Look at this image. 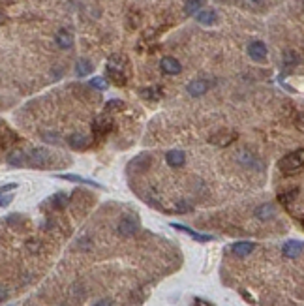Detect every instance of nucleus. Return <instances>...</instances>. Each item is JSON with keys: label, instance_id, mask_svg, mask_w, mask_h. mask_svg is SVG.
I'll list each match as a JSON object with an SVG mask.
<instances>
[{"label": "nucleus", "instance_id": "nucleus-1", "mask_svg": "<svg viewBox=\"0 0 304 306\" xmlns=\"http://www.w3.org/2000/svg\"><path fill=\"white\" fill-rule=\"evenodd\" d=\"M128 74H130V62L122 55H113L107 61V77L115 85L124 86L128 81Z\"/></svg>", "mask_w": 304, "mask_h": 306}, {"label": "nucleus", "instance_id": "nucleus-2", "mask_svg": "<svg viewBox=\"0 0 304 306\" xmlns=\"http://www.w3.org/2000/svg\"><path fill=\"white\" fill-rule=\"evenodd\" d=\"M304 167V148H299L295 152L285 154L280 162V169L284 173H297Z\"/></svg>", "mask_w": 304, "mask_h": 306}, {"label": "nucleus", "instance_id": "nucleus-3", "mask_svg": "<svg viewBox=\"0 0 304 306\" xmlns=\"http://www.w3.org/2000/svg\"><path fill=\"white\" fill-rule=\"evenodd\" d=\"M113 130V121H111L109 115H100L94 119V122H92V132L96 137H103V135H107Z\"/></svg>", "mask_w": 304, "mask_h": 306}, {"label": "nucleus", "instance_id": "nucleus-4", "mask_svg": "<svg viewBox=\"0 0 304 306\" xmlns=\"http://www.w3.org/2000/svg\"><path fill=\"white\" fill-rule=\"evenodd\" d=\"M137 229H139V220L135 216H124L117 225V231L121 237H132Z\"/></svg>", "mask_w": 304, "mask_h": 306}, {"label": "nucleus", "instance_id": "nucleus-5", "mask_svg": "<svg viewBox=\"0 0 304 306\" xmlns=\"http://www.w3.org/2000/svg\"><path fill=\"white\" fill-rule=\"evenodd\" d=\"M237 132H231V130H227V132H218V134L210 135L208 137V143L210 145H216V147H229L233 141H237Z\"/></svg>", "mask_w": 304, "mask_h": 306}, {"label": "nucleus", "instance_id": "nucleus-6", "mask_svg": "<svg viewBox=\"0 0 304 306\" xmlns=\"http://www.w3.org/2000/svg\"><path fill=\"white\" fill-rule=\"evenodd\" d=\"M160 68H162V72L167 75H177L182 72V64L177 61L175 57H163L162 61H160Z\"/></svg>", "mask_w": 304, "mask_h": 306}, {"label": "nucleus", "instance_id": "nucleus-7", "mask_svg": "<svg viewBox=\"0 0 304 306\" xmlns=\"http://www.w3.org/2000/svg\"><path fill=\"white\" fill-rule=\"evenodd\" d=\"M248 55H250V59L256 62H263L267 59V45L263 43V41H252L250 45H248Z\"/></svg>", "mask_w": 304, "mask_h": 306}, {"label": "nucleus", "instance_id": "nucleus-8", "mask_svg": "<svg viewBox=\"0 0 304 306\" xmlns=\"http://www.w3.org/2000/svg\"><path fill=\"white\" fill-rule=\"evenodd\" d=\"M282 252H284L285 257L295 259V257H299L304 254V243H301V241H287V243L284 245V248H282Z\"/></svg>", "mask_w": 304, "mask_h": 306}, {"label": "nucleus", "instance_id": "nucleus-9", "mask_svg": "<svg viewBox=\"0 0 304 306\" xmlns=\"http://www.w3.org/2000/svg\"><path fill=\"white\" fill-rule=\"evenodd\" d=\"M208 88H210V83H208V81H205V79H194V81L188 85V94L194 96V98H199V96H203V94L207 92Z\"/></svg>", "mask_w": 304, "mask_h": 306}, {"label": "nucleus", "instance_id": "nucleus-10", "mask_svg": "<svg viewBox=\"0 0 304 306\" xmlns=\"http://www.w3.org/2000/svg\"><path fill=\"white\" fill-rule=\"evenodd\" d=\"M55 41H57V45L61 47V49H70L73 45V36L68 32V30H59L57 34H55Z\"/></svg>", "mask_w": 304, "mask_h": 306}, {"label": "nucleus", "instance_id": "nucleus-11", "mask_svg": "<svg viewBox=\"0 0 304 306\" xmlns=\"http://www.w3.org/2000/svg\"><path fill=\"white\" fill-rule=\"evenodd\" d=\"M195 19L201 23V25H205V26H210V25H214L216 21H218V15H216V12L214 10H201V12L195 15Z\"/></svg>", "mask_w": 304, "mask_h": 306}, {"label": "nucleus", "instance_id": "nucleus-12", "mask_svg": "<svg viewBox=\"0 0 304 306\" xmlns=\"http://www.w3.org/2000/svg\"><path fill=\"white\" fill-rule=\"evenodd\" d=\"M165 160H167V163L171 167H182L184 162H186V154L182 150H169L165 154Z\"/></svg>", "mask_w": 304, "mask_h": 306}, {"label": "nucleus", "instance_id": "nucleus-13", "mask_svg": "<svg viewBox=\"0 0 304 306\" xmlns=\"http://www.w3.org/2000/svg\"><path fill=\"white\" fill-rule=\"evenodd\" d=\"M254 248H256L254 243H235V245L231 246V252L235 256L244 257V256H250V254L254 252Z\"/></svg>", "mask_w": 304, "mask_h": 306}, {"label": "nucleus", "instance_id": "nucleus-14", "mask_svg": "<svg viewBox=\"0 0 304 306\" xmlns=\"http://www.w3.org/2000/svg\"><path fill=\"white\" fill-rule=\"evenodd\" d=\"M175 229H179V231H184L188 233L192 239H195V241H199V243H205V241H212V237L210 235H201V233L194 231V229H190V227H184V225H181V224H171Z\"/></svg>", "mask_w": 304, "mask_h": 306}, {"label": "nucleus", "instance_id": "nucleus-15", "mask_svg": "<svg viewBox=\"0 0 304 306\" xmlns=\"http://www.w3.org/2000/svg\"><path fill=\"white\" fill-rule=\"evenodd\" d=\"M274 214H276V210H274L272 205H268V203L259 205V207L256 208V216L259 218V220H270Z\"/></svg>", "mask_w": 304, "mask_h": 306}, {"label": "nucleus", "instance_id": "nucleus-16", "mask_svg": "<svg viewBox=\"0 0 304 306\" xmlns=\"http://www.w3.org/2000/svg\"><path fill=\"white\" fill-rule=\"evenodd\" d=\"M139 94L145 100H160L162 94H163V90H162L160 86H146L143 90H139Z\"/></svg>", "mask_w": 304, "mask_h": 306}, {"label": "nucleus", "instance_id": "nucleus-17", "mask_svg": "<svg viewBox=\"0 0 304 306\" xmlns=\"http://www.w3.org/2000/svg\"><path fill=\"white\" fill-rule=\"evenodd\" d=\"M94 70V66H92V62L86 61V59H79L77 64H75V72L79 77H83V75H88L90 72Z\"/></svg>", "mask_w": 304, "mask_h": 306}, {"label": "nucleus", "instance_id": "nucleus-18", "mask_svg": "<svg viewBox=\"0 0 304 306\" xmlns=\"http://www.w3.org/2000/svg\"><path fill=\"white\" fill-rule=\"evenodd\" d=\"M237 160H239L243 165H248V167H254V165H257L256 156H254L252 152H248V150H241V152H237Z\"/></svg>", "mask_w": 304, "mask_h": 306}, {"label": "nucleus", "instance_id": "nucleus-19", "mask_svg": "<svg viewBox=\"0 0 304 306\" xmlns=\"http://www.w3.org/2000/svg\"><path fill=\"white\" fill-rule=\"evenodd\" d=\"M68 143L75 148H83L88 145V137L83 134H72L70 137H68Z\"/></svg>", "mask_w": 304, "mask_h": 306}, {"label": "nucleus", "instance_id": "nucleus-20", "mask_svg": "<svg viewBox=\"0 0 304 306\" xmlns=\"http://www.w3.org/2000/svg\"><path fill=\"white\" fill-rule=\"evenodd\" d=\"M201 10H203V0H186L184 12L188 13V15H197Z\"/></svg>", "mask_w": 304, "mask_h": 306}, {"label": "nucleus", "instance_id": "nucleus-21", "mask_svg": "<svg viewBox=\"0 0 304 306\" xmlns=\"http://www.w3.org/2000/svg\"><path fill=\"white\" fill-rule=\"evenodd\" d=\"M297 196H299V190H297V188H289V190L278 194V201H280L282 205H289Z\"/></svg>", "mask_w": 304, "mask_h": 306}, {"label": "nucleus", "instance_id": "nucleus-22", "mask_svg": "<svg viewBox=\"0 0 304 306\" xmlns=\"http://www.w3.org/2000/svg\"><path fill=\"white\" fill-rule=\"evenodd\" d=\"M45 158H49V152L45 150V148H34V150L30 152V160H32L36 165L43 163V160Z\"/></svg>", "mask_w": 304, "mask_h": 306}, {"label": "nucleus", "instance_id": "nucleus-23", "mask_svg": "<svg viewBox=\"0 0 304 306\" xmlns=\"http://www.w3.org/2000/svg\"><path fill=\"white\" fill-rule=\"evenodd\" d=\"M64 181H72V183H81V184H88V186H98V183L94 181H88V179H83V177H77V175H59Z\"/></svg>", "mask_w": 304, "mask_h": 306}, {"label": "nucleus", "instance_id": "nucleus-24", "mask_svg": "<svg viewBox=\"0 0 304 306\" xmlns=\"http://www.w3.org/2000/svg\"><path fill=\"white\" fill-rule=\"evenodd\" d=\"M124 109V102L122 100H109L107 103H105V111L107 113H117V111H122Z\"/></svg>", "mask_w": 304, "mask_h": 306}, {"label": "nucleus", "instance_id": "nucleus-25", "mask_svg": "<svg viewBox=\"0 0 304 306\" xmlns=\"http://www.w3.org/2000/svg\"><path fill=\"white\" fill-rule=\"evenodd\" d=\"M297 62H299V55L293 49H287L284 53V64H285V66H295Z\"/></svg>", "mask_w": 304, "mask_h": 306}, {"label": "nucleus", "instance_id": "nucleus-26", "mask_svg": "<svg viewBox=\"0 0 304 306\" xmlns=\"http://www.w3.org/2000/svg\"><path fill=\"white\" fill-rule=\"evenodd\" d=\"M90 86H94L98 90H105V88L109 86V83H107L105 77H92V79H90Z\"/></svg>", "mask_w": 304, "mask_h": 306}, {"label": "nucleus", "instance_id": "nucleus-27", "mask_svg": "<svg viewBox=\"0 0 304 306\" xmlns=\"http://www.w3.org/2000/svg\"><path fill=\"white\" fill-rule=\"evenodd\" d=\"M53 203H55L59 208L66 207V205H68V197L64 196V194H57V196L53 197Z\"/></svg>", "mask_w": 304, "mask_h": 306}, {"label": "nucleus", "instance_id": "nucleus-28", "mask_svg": "<svg viewBox=\"0 0 304 306\" xmlns=\"http://www.w3.org/2000/svg\"><path fill=\"white\" fill-rule=\"evenodd\" d=\"M26 248H28L30 252H38V250L41 248V245H40L38 241H28V243H26Z\"/></svg>", "mask_w": 304, "mask_h": 306}, {"label": "nucleus", "instance_id": "nucleus-29", "mask_svg": "<svg viewBox=\"0 0 304 306\" xmlns=\"http://www.w3.org/2000/svg\"><path fill=\"white\" fill-rule=\"evenodd\" d=\"M94 306H113V301H109V299H101V301H98Z\"/></svg>", "mask_w": 304, "mask_h": 306}, {"label": "nucleus", "instance_id": "nucleus-30", "mask_svg": "<svg viewBox=\"0 0 304 306\" xmlns=\"http://www.w3.org/2000/svg\"><path fill=\"white\" fill-rule=\"evenodd\" d=\"M297 124H299V126H301V128L304 130V113H301V115H299V119H297Z\"/></svg>", "mask_w": 304, "mask_h": 306}, {"label": "nucleus", "instance_id": "nucleus-31", "mask_svg": "<svg viewBox=\"0 0 304 306\" xmlns=\"http://www.w3.org/2000/svg\"><path fill=\"white\" fill-rule=\"evenodd\" d=\"M15 186H17V184H10V186L6 184V186H2V194H6V192H8L10 188H15Z\"/></svg>", "mask_w": 304, "mask_h": 306}, {"label": "nucleus", "instance_id": "nucleus-32", "mask_svg": "<svg viewBox=\"0 0 304 306\" xmlns=\"http://www.w3.org/2000/svg\"><path fill=\"white\" fill-rule=\"evenodd\" d=\"M10 199H12V197H8V196H6V194H4V196H2V207H6Z\"/></svg>", "mask_w": 304, "mask_h": 306}, {"label": "nucleus", "instance_id": "nucleus-33", "mask_svg": "<svg viewBox=\"0 0 304 306\" xmlns=\"http://www.w3.org/2000/svg\"><path fill=\"white\" fill-rule=\"evenodd\" d=\"M195 306H210V305L205 303V301H201V299H197V301H195Z\"/></svg>", "mask_w": 304, "mask_h": 306}, {"label": "nucleus", "instance_id": "nucleus-34", "mask_svg": "<svg viewBox=\"0 0 304 306\" xmlns=\"http://www.w3.org/2000/svg\"><path fill=\"white\" fill-rule=\"evenodd\" d=\"M252 4H256V6H263L265 4V0H250Z\"/></svg>", "mask_w": 304, "mask_h": 306}, {"label": "nucleus", "instance_id": "nucleus-35", "mask_svg": "<svg viewBox=\"0 0 304 306\" xmlns=\"http://www.w3.org/2000/svg\"><path fill=\"white\" fill-rule=\"evenodd\" d=\"M303 224H304V216H303Z\"/></svg>", "mask_w": 304, "mask_h": 306}]
</instances>
